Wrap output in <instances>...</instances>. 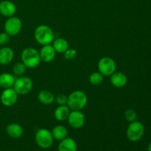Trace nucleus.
Returning a JSON list of instances; mask_svg holds the SVG:
<instances>
[{"label":"nucleus","mask_w":151,"mask_h":151,"mask_svg":"<svg viewBox=\"0 0 151 151\" xmlns=\"http://www.w3.org/2000/svg\"><path fill=\"white\" fill-rule=\"evenodd\" d=\"M88 102L86 94L81 90L74 91L68 96L67 106L71 111H81Z\"/></svg>","instance_id":"nucleus-1"},{"label":"nucleus","mask_w":151,"mask_h":151,"mask_svg":"<svg viewBox=\"0 0 151 151\" xmlns=\"http://www.w3.org/2000/svg\"><path fill=\"white\" fill-rule=\"evenodd\" d=\"M34 38L37 43L41 45L51 44L55 39L52 29L47 25L41 24L37 27L34 31Z\"/></svg>","instance_id":"nucleus-2"},{"label":"nucleus","mask_w":151,"mask_h":151,"mask_svg":"<svg viewBox=\"0 0 151 151\" xmlns=\"http://www.w3.org/2000/svg\"><path fill=\"white\" fill-rule=\"evenodd\" d=\"M22 62L27 68H35L40 64L41 60L39 52L32 47H27L22 51L21 54Z\"/></svg>","instance_id":"nucleus-3"},{"label":"nucleus","mask_w":151,"mask_h":151,"mask_svg":"<svg viewBox=\"0 0 151 151\" xmlns=\"http://www.w3.org/2000/svg\"><path fill=\"white\" fill-rule=\"evenodd\" d=\"M35 140L38 147L43 149L50 148L54 142L51 131L46 128H40L36 131Z\"/></svg>","instance_id":"nucleus-4"},{"label":"nucleus","mask_w":151,"mask_h":151,"mask_svg":"<svg viewBox=\"0 0 151 151\" xmlns=\"http://www.w3.org/2000/svg\"><path fill=\"white\" fill-rule=\"evenodd\" d=\"M145 134V126L139 121L130 122L127 128L126 135L128 139L131 142H137L142 139Z\"/></svg>","instance_id":"nucleus-5"},{"label":"nucleus","mask_w":151,"mask_h":151,"mask_svg":"<svg viewBox=\"0 0 151 151\" xmlns=\"http://www.w3.org/2000/svg\"><path fill=\"white\" fill-rule=\"evenodd\" d=\"M33 87L32 79L28 77L21 76L16 78L13 88L19 95H26L31 91Z\"/></svg>","instance_id":"nucleus-6"},{"label":"nucleus","mask_w":151,"mask_h":151,"mask_svg":"<svg viewBox=\"0 0 151 151\" xmlns=\"http://www.w3.org/2000/svg\"><path fill=\"white\" fill-rule=\"evenodd\" d=\"M98 70L104 77H110L116 72V64L113 58L110 57H103L99 60Z\"/></svg>","instance_id":"nucleus-7"},{"label":"nucleus","mask_w":151,"mask_h":151,"mask_svg":"<svg viewBox=\"0 0 151 151\" xmlns=\"http://www.w3.org/2000/svg\"><path fill=\"white\" fill-rule=\"evenodd\" d=\"M4 32L10 36H16L21 32L22 28V22L19 18L11 16L7 18L4 25Z\"/></svg>","instance_id":"nucleus-8"},{"label":"nucleus","mask_w":151,"mask_h":151,"mask_svg":"<svg viewBox=\"0 0 151 151\" xmlns=\"http://www.w3.org/2000/svg\"><path fill=\"white\" fill-rule=\"evenodd\" d=\"M69 125L75 129H80L85 124L86 118L81 111H71L67 118Z\"/></svg>","instance_id":"nucleus-9"},{"label":"nucleus","mask_w":151,"mask_h":151,"mask_svg":"<svg viewBox=\"0 0 151 151\" xmlns=\"http://www.w3.org/2000/svg\"><path fill=\"white\" fill-rule=\"evenodd\" d=\"M19 94L16 93L13 88H5L1 94L0 100L1 103L6 107H11L14 106L18 100Z\"/></svg>","instance_id":"nucleus-10"},{"label":"nucleus","mask_w":151,"mask_h":151,"mask_svg":"<svg viewBox=\"0 0 151 151\" xmlns=\"http://www.w3.org/2000/svg\"><path fill=\"white\" fill-rule=\"evenodd\" d=\"M39 54L42 61L45 63H50L55 58L56 52L52 44H47V45L42 46L39 51Z\"/></svg>","instance_id":"nucleus-11"},{"label":"nucleus","mask_w":151,"mask_h":151,"mask_svg":"<svg viewBox=\"0 0 151 151\" xmlns=\"http://www.w3.org/2000/svg\"><path fill=\"white\" fill-rule=\"evenodd\" d=\"M16 13V6L13 1L4 0L0 2V13L5 17H11Z\"/></svg>","instance_id":"nucleus-12"},{"label":"nucleus","mask_w":151,"mask_h":151,"mask_svg":"<svg viewBox=\"0 0 151 151\" xmlns=\"http://www.w3.org/2000/svg\"><path fill=\"white\" fill-rule=\"evenodd\" d=\"M111 83L115 88H122L128 83V78L123 72H115L110 76Z\"/></svg>","instance_id":"nucleus-13"},{"label":"nucleus","mask_w":151,"mask_h":151,"mask_svg":"<svg viewBox=\"0 0 151 151\" xmlns=\"http://www.w3.org/2000/svg\"><path fill=\"white\" fill-rule=\"evenodd\" d=\"M14 57L13 50L10 47H3L0 49V64L7 65L13 60Z\"/></svg>","instance_id":"nucleus-14"},{"label":"nucleus","mask_w":151,"mask_h":151,"mask_svg":"<svg viewBox=\"0 0 151 151\" xmlns=\"http://www.w3.org/2000/svg\"><path fill=\"white\" fill-rule=\"evenodd\" d=\"M6 133L11 138L18 139L23 135L24 130L19 124L10 123L6 128Z\"/></svg>","instance_id":"nucleus-15"},{"label":"nucleus","mask_w":151,"mask_h":151,"mask_svg":"<svg viewBox=\"0 0 151 151\" xmlns=\"http://www.w3.org/2000/svg\"><path fill=\"white\" fill-rule=\"evenodd\" d=\"M15 81H16V78L12 74L8 73V72L0 74V87L4 89L13 88Z\"/></svg>","instance_id":"nucleus-16"},{"label":"nucleus","mask_w":151,"mask_h":151,"mask_svg":"<svg viewBox=\"0 0 151 151\" xmlns=\"http://www.w3.org/2000/svg\"><path fill=\"white\" fill-rule=\"evenodd\" d=\"M77 143L70 137H66L60 141L58 145V151H77Z\"/></svg>","instance_id":"nucleus-17"},{"label":"nucleus","mask_w":151,"mask_h":151,"mask_svg":"<svg viewBox=\"0 0 151 151\" xmlns=\"http://www.w3.org/2000/svg\"><path fill=\"white\" fill-rule=\"evenodd\" d=\"M52 45L55 50L56 53H60V54H63L69 48V42L63 38H58L54 39L52 43Z\"/></svg>","instance_id":"nucleus-18"},{"label":"nucleus","mask_w":151,"mask_h":151,"mask_svg":"<svg viewBox=\"0 0 151 151\" xmlns=\"http://www.w3.org/2000/svg\"><path fill=\"white\" fill-rule=\"evenodd\" d=\"M71 110L67 105L58 106L54 111V116L58 121H64L67 119Z\"/></svg>","instance_id":"nucleus-19"},{"label":"nucleus","mask_w":151,"mask_h":151,"mask_svg":"<svg viewBox=\"0 0 151 151\" xmlns=\"http://www.w3.org/2000/svg\"><path fill=\"white\" fill-rule=\"evenodd\" d=\"M53 139L58 141H61L63 139L66 138L68 135V131L64 126L63 125H56L52 128V131H51Z\"/></svg>","instance_id":"nucleus-20"},{"label":"nucleus","mask_w":151,"mask_h":151,"mask_svg":"<svg viewBox=\"0 0 151 151\" xmlns=\"http://www.w3.org/2000/svg\"><path fill=\"white\" fill-rule=\"evenodd\" d=\"M38 100L44 105H50L55 101V96L51 91L42 90L38 94Z\"/></svg>","instance_id":"nucleus-21"},{"label":"nucleus","mask_w":151,"mask_h":151,"mask_svg":"<svg viewBox=\"0 0 151 151\" xmlns=\"http://www.w3.org/2000/svg\"><path fill=\"white\" fill-rule=\"evenodd\" d=\"M104 76L100 72H92L89 75V82L93 86H98L103 83Z\"/></svg>","instance_id":"nucleus-22"},{"label":"nucleus","mask_w":151,"mask_h":151,"mask_svg":"<svg viewBox=\"0 0 151 151\" xmlns=\"http://www.w3.org/2000/svg\"><path fill=\"white\" fill-rule=\"evenodd\" d=\"M27 69V66L22 62H18L13 66V72L15 76L21 77L25 73Z\"/></svg>","instance_id":"nucleus-23"},{"label":"nucleus","mask_w":151,"mask_h":151,"mask_svg":"<svg viewBox=\"0 0 151 151\" xmlns=\"http://www.w3.org/2000/svg\"><path fill=\"white\" fill-rule=\"evenodd\" d=\"M125 118L128 122H132L137 120V112L133 109H128L125 112Z\"/></svg>","instance_id":"nucleus-24"},{"label":"nucleus","mask_w":151,"mask_h":151,"mask_svg":"<svg viewBox=\"0 0 151 151\" xmlns=\"http://www.w3.org/2000/svg\"><path fill=\"white\" fill-rule=\"evenodd\" d=\"M77 55V51L76 50L73 48H69L64 53H63V56L66 60H72L75 58Z\"/></svg>","instance_id":"nucleus-25"},{"label":"nucleus","mask_w":151,"mask_h":151,"mask_svg":"<svg viewBox=\"0 0 151 151\" xmlns=\"http://www.w3.org/2000/svg\"><path fill=\"white\" fill-rule=\"evenodd\" d=\"M67 100L68 97H66L64 94H60L58 96H56V97H55V100L57 103V104L58 106H64V105L67 104Z\"/></svg>","instance_id":"nucleus-26"},{"label":"nucleus","mask_w":151,"mask_h":151,"mask_svg":"<svg viewBox=\"0 0 151 151\" xmlns=\"http://www.w3.org/2000/svg\"><path fill=\"white\" fill-rule=\"evenodd\" d=\"M10 36L7 32H1L0 33V45L4 46L10 42Z\"/></svg>","instance_id":"nucleus-27"},{"label":"nucleus","mask_w":151,"mask_h":151,"mask_svg":"<svg viewBox=\"0 0 151 151\" xmlns=\"http://www.w3.org/2000/svg\"><path fill=\"white\" fill-rule=\"evenodd\" d=\"M147 151H151V142L149 144L148 147H147Z\"/></svg>","instance_id":"nucleus-28"}]
</instances>
